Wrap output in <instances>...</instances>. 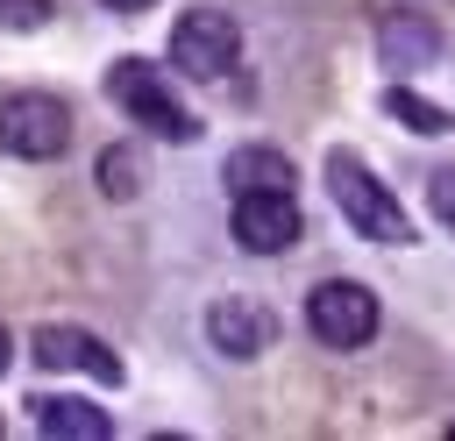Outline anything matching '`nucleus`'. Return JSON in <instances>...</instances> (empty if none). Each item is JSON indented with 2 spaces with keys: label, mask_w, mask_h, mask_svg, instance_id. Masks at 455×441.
I'll list each match as a JSON object with an SVG mask.
<instances>
[{
  "label": "nucleus",
  "mask_w": 455,
  "mask_h": 441,
  "mask_svg": "<svg viewBox=\"0 0 455 441\" xmlns=\"http://www.w3.org/2000/svg\"><path fill=\"white\" fill-rule=\"evenodd\" d=\"M299 235H306V220H299V199L291 192H235V242L242 249L284 256Z\"/></svg>",
  "instance_id": "423d86ee"
},
{
  "label": "nucleus",
  "mask_w": 455,
  "mask_h": 441,
  "mask_svg": "<svg viewBox=\"0 0 455 441\" xmlns=\"http://www.w3.org/2000/svg\"><path fill=\"white\" fill-rule=\"evenodd\" d=\"M107 92H114V107H128V114H135L149 135H164V142H192V135H199V121L171 100L164 71L142 64V57H121V64L107 71Z\"/></svg>",
  "instance_id": "f03ea898"
},
{
  "label": "nucleus",
  "mask_w": 455,
  "mask_h": 441,
  "mask_svg": "<svg viewBox=\"0 0 455 441\" xmlns=\"http://www.w3.org/2000/svg\"><path fill=\"white\" fill-rule=\"evenodd\" d=\"M384 114H391V121H405L412 135H441V128H448V114H441L434 100L405 92V85H391V92H384Z\"/></svg>",
  "instance_id": "f8f14e48"
},
{
  "label": "nucleus",
  "mask_w": 455,
  "mask_h": 441,
  "mask_svg": "<svg viewBox=\"0 0 455 441\" xmlns=\"http://www.w3.org/2000/svg\"><path fill=\"white\" fill-rule=\"evenodd\" d=\"M306 327H313L320 349H363V341L377 334V299H370V285H355V277H327V285H313V299H306Z\"/></svg>",
  "instance_id": "7ed1b4c3"
},
{
  "label": "nucleus",
  "mask_w": 455,
  "mask_h": 441,
  "mask_svg": "<svg viewBox=\"0 0 455 441\" xmlns=\"http://www.w3.org/2000/svg\"><path fill=\"white\" fill-rule=\"evenodd\" d=\"M377 50H384L391 71H419V64L441 57V28H434L427 14H384V21H377Z\"/></svg>",
  "instance_id": "1a4fd4ad"
},
{
  "label": "nucleus",
  "mask_w": 455,
  "mask_h": 441,
  "mask_svg": "<svg viewBox=\"0 0 455 441\" xmlns=\"http://www.w3.org/2000/svg\"><path fill=\"white\" fill-rule=\"evenodd\" d=\"M100 192H107V199H128V192H135V149H128V142H114V149L100 156Z\"/></svg>",
  "instance_id": "ddd939ff"
},
{
  "label": "nucleus",
  "mask_w": 455,
  "mask_h": 441,
  "mask_svg": "<svg viewBox=\"0 0 455 441\" xmlns=\"http://www.w3.org/2000/svg\"><path fill=\"white\" fill-rule=\"evenodd\" d=\"M228 185L235 192H291V156L270 142H242L228 156Z\"/></svg>",
  "instance_id": "9d476101"
},
{
  "label": "nucleus",
  "mask_w": 455,
  "mask_h": 441,
  "mask_svg": "<svg viewBox=\"0 0 455 441\" xmlns=\"http://www.w3.org/2000/svg\"><path fill=\"white\" fill-rule=\"evenodd\" d=\"M50 0H0V28H43Z\"/></svg>",
  "instance_id": "2eb2a0df"
},
{
  "label": "nucleus",
  "mask_w": 455,
  "mask_h": 441,
  "mask_svg": "<svg viewBox=\"0 0 455 441\" xmlns=\"http://www.w3.org/2000/svg\"><path fill=\"white\" fill-rule=\"evenodd\" d=\"M0 149H7V156H28V164L64 156V149H71V114H64V100H50V92H14V100L0 107Z\"/></svg>",
  "instance_id": "20e7f679"
},
{
  "label": "nucleus",
  "mask_w": 455,
  "mask_h": 441,
  "mask_svg": "<svg viewBox=\"0 0 455 441\" xmlns=\"http://www.w3.org/2000/svg\"><path fill=\"white\" fill-rule=\"evenodd\" d=\"M107 7H114V14H142L149 0H107Z\"/></svg>",
  "instance_id": "dca6fc26"
},
{
  "label": "nucleus",
  "mask_w": 455,
  "mask_h": 441,
  "mask_svg": "<svg viewBox=\"0 0 455 441\" xmlns=\"http://www.w3.org/2000/svg\"><path fill=\"white\" fill-rule=\"evenodd\" d=\"M327 192H334V206L348 213V228L355 235H370V242H412V220H405V206L348 156V149H334L327 156Z\"/></svg>",
  "instance_id": "f257e3e1"
},
{
  "label": "nucleus",
  "mask_w": 455,
  "mask_h": 441,
  "mask_svg": "<svg viewBox=\"0 0 455 441\" xmlns=\"http://www.w3.org/2000/svg\"><path fill=\"white\" fill-rule=\"evenodd\" d=\"M36 363H50V370H92L100 384H121V363L85 327H36Z\"/></svg>",
  "instance_id": "6e6552de"
},
{
  "label": "nucleus",
  "mask_w": 455,
  "mask_h": 441,
  "mask_svg": "<svg viewBox=\"0 0 455 441\" xmlns=\"http://www.w3.org/2000/svg\"><path fill=\"white\" fill-rule=\"evenodd\" d=\"M235 57H242V28H235L220 7L178 14V28H171V64H178L185 78H228Z\"/></svg>",
  "instance_id": "39448f33"
},
{
  "label": "nucleus",
  "mask_w": 455,
  "mask_h": 441,
  "mask_svg": "<svg viewBox=\"0 0 455 441\" xmlns=\"http://www.w3.org/2000/svg\"><path fill=\"white\" fill-rule=\"evenodd\" d=\"M206 334H213V349H220V356L249 363V356H263V349L277 341V313H270V306H256V299H213Z\"/></svg>",
  "instance_id": "0eeeda50"
},
{
  "label": "nucleus",
  "mask_w": 455,
  "mask_h": 441,
  "mask_svg": "<svg viewBox=\"0 0 455 441\" xmlns=\"http://www.w3.org/2000/svg\"><path fill=\"white\" fill-rule=\"evenodd\" d=\"M7 356H14V341H7V327H0V370H7Z\"/></svg>",
  "instance_id": "f3484780"
},
{
  "label": "nucleus",
  "mask_w": 455,
  "mask_h": 441,
  "mask_svg": "<svg viewBox=\"0 0 455 441\" xmlns=\"http://www.w3.org/2000/svg\"><path fill=\"white\" fill-rule=\"evenodd\" d=\"M36 427L50 441H107L114 420L100 405H85V398H36Z\"/></svg>",
  "instance_id": "9b49d317"
},
{
  "label": "nucleus",
  "mask_w": 455,
  "mask_h": 441,
  "mask_svg": "<svg viewBox=\"0 0 455 441\" xmlns=\"http://www.w3.org/2000/svg\"><path fill=\"white\" fill-rule=\"evenodd\" d=\"M427 206H434V220H448V228H455V164L427 178Z\"/></svg>",
  "instance_id": "4468645a"
}]
</instances>
